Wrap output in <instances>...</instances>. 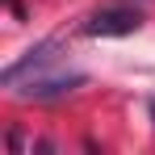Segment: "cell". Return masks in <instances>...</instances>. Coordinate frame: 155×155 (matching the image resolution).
Segmentation results:
<instances>
[{
  "label": "cell",
  "instance_id": "obj_1",
  "mask_svg": "<svg viewBox=\"0 0 155 155\" xmlns=\"http://www.w3.org/2000/svg\"><path fill=\"white\" fill-rule=\"evenodd\" d=\"M138 25H143V13L122 8V4H109V8H97V13L88 17L84 34H92V38H126V34H134Z\"/></svg>",
  "mask_w": 155,
  "mask_h": 155
},
{
  "label": "cell",
  "instance_id": "obj_3",
  "mask_svg": "<svg viewBox=\"0 0 155 155\" xmlns=\"http://www.w3.org/2000/svg\"><path fill=\"white\" fill-rule=\"evenodd\" d=\"M51 59H54V42H42V46H34V51H29L25 59H21V63L4 67V71H0V84H4V88H13V84H17V80L25 76L29 67H46Z\"/></svg>",
  "mask_w": 155,
  "mask_h": 155
},
{
  "label": "cell",
  "instance_id": "obj_2",
  "mask_svg": "<svg viewBox=\"0 0 155 155\" xmlns=\"http://www.w3.org/2000/svg\"><path fill=\"white\" fill-rule=\"evenodd\" d=\"M80 84H84V76H42V80H29L21 88V97H29V101H54V97H67Z\"/></svg>",
  "mask_w": 155,
  "mask_h": 155
}]
</instances>
